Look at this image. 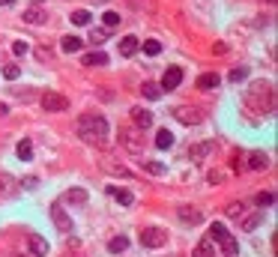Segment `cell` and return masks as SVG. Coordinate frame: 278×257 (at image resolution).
I'll return each mask as SVG.
<instances>
[{
    "instance_id": "f6af8a7d",
    "label": "cell",
    "mask_w": 278,
    "mask_h": 257,
    "mask_svg": "<svg viewBox=\"0 0 278 257\" xmlns=\"http://www.w3.org/2000/svg\"><path fill=\"white\" fill-rule=\"evenodd\" d=\"M63 257H81V254H63Z\"/></svg>"
},
{
    "instance_id": "f1b7e54d",
    "label": "cell",
    "mask_w": 278,
    "mask_h": 257,
    "mask_svg": "<svg viewBox=\"0 0 278 257\" xmlns=\"http://www.w3.org/2000/svg\"><path fill=\"white\" fill-rule=\"evenodd\" d=\"M209 150H212V144H197V147H191V150H189V159L197 162V159H201V155H207Z\"/></svg>"
},
{
    "instance_id": "b9f144b4",
    "label": "cell",
    "mask_w": 278,
    "mask_h": 257,
    "mask_svg": "<svg viewBox=\"0 0 278 257\" xmlns=\"http://www.w3.org/2000/svg\"><path fill=\"white\" fill-rule=\"evenodd\" d=\"M212 51H215V54H225L227 45H225V42H219V45H212Z\"/></svg>"
},
{
    "instance_id": "d4e9b609",
    "label": "cell",
    "mask_w": 278,
    "mask_h": 257,
    "mask_svg": "<svg viewBox=\"0 0 278 257\" xmlns=\"http://www.w3.org/2000/svg\"><path fill=\"white\" fill-rule=\"evenodd\" d=\"M18 159H24V162H30L33 159V144L24 137V141H18Z\"/></svg>"
},
{
    "instance_id": "ba28073f",
    "label": "cell",
    "mask_w": 278,
    "mask_h": 257,
    "mask_svg": "<svg viewBox=\"0 0 278 257\" xmlns=\"http://www.w3.org/2000/svg\"><path fill=\"white\" fill-rule=\"evenodd\" d=\"M51 219H54V224H57V230H63V233H69L72 230V219L66 215V209H63L60 204L51 206Z\"/></svg>"
},
{
    "instance_id": "d6986e66",
    "label": "cell",
    "mask_w": 278,
    "mask_h": 257,
    "mask_svg": "<svg viewBox=\"0 0 278 257\" xmlns=\"http://www.w3.org/2000/svg\"><path fill=\"white\" fill-rule=\"evenodd\" d=\"M81 45H84V42H81L78 36H63V42H60V48H63V51H66V54H75V51H81Z\"/></svg>"
},
{
    "instance_id": "836d02e7",
    "label": "cell",
    "mask_w": 278,
    "mask_h": 257,
    "mask_svg": "<svg viewBox=\"0 0 278 257\" xmlns=\"http://www.w3.org/2000/svg\"><path fill=\"white\" fill-rule=\"evenodd\" d=\"M272 201H275V194H272V191H263V194H257V204H261V206H269Z\"/></svg>"
},
{
    "instance_id": "4fadbf2b",
    "label": "cell",
    "mask_w": 278,
    "mask_h": 257,
    "mask_svg": "<svg viewBox=\"0 0 278 257\" xmlns=\"http://www.w3.org/2000/svg\"><path fill=\"white\" fill-rule=\"evenodd\" d=\"M102 168L108 173H114V176H126V180L132 176V171H129L126 165H120V162H111V159H102Z\"/></svg>"
},
{
    "instance_id": "9c48e42d",
    "label": "cell",
    "mask_w": 278,
    "mask_h": 257,
    "mask_svg": "<svg viewBox=\"0 0 278 257\" xmlns=\"http://www.w3.org/2000/svg\"><path fill=\"white\" fill-rule=\"evenodd\" d=\"M180 222L201 224V222H204V212H201V209H194V206H180Z\"/></svg>"
},
{
    "instance_id": "d590c367",
    "label": "cell",
    "mask_w": 278,
    "mask_h": 257,
    "mask_svg": "<svg viewBox=\"0 0 278 257\" xmlns=\"http://www.w3.org/2000/svg\"><path fill=\"white\" fill-rule=\"evenodd\" d=\"M257 224H261V215H251V219H245V222H243V227H245V230H254Z\"/></svg>"
},
{
    "instance_id": "4dcf8cb0",
    "label": "cell",
    "mask_w": 278,
    "mask_h": 257,
    "mask_svg": "<svg viewBox=\"0 0 278 257\" xmlns=\"http://www.w3.org/2000/svg\"><path fill=\"white\" fill-rule=\"evenodd\" d=\"M18 75H21V66H15V63H9V66H3V78H6V81H15Z\"/></svg>"
},
{
    "instance_id": "f546056e",
    "label": "cell",
    "mask_w": 278,
    "mask_h": 257,
    "mask_svg": "<svg viewBox=\"0 0 278 257\" xmlns=\"http://www.w3.org/2000/svg\"><path fill=\"white\" fill-rule=\"evenodd\" d=\"M144 51L150 54V57H156V54H162V42H158V39H147V42H144Z\"/></svg>"
},
{
    "instance_id": "6da1fadb",
    "label": "cell",
    "mask_w": 278,
    "mask_h": 257,
    "mask_svg": "<svg viewBox=\"0 0 278 257\" xmlns=\"http://www.w3.org/2000/svg\"><path fill=\"white\" fill-rule=\"evenodd\" d=\"M75 129H78L81 141L90 147H108V141H111V126L102 114H81Z\"/></svg>"
},
{
    "instance_id": "30bf717a",
    "label": "cell",
    "mask_w": 278,
    "mask_h": 257,
    "mask_svg": "<svg viewBox=\"0 0 278 257\" xmlns=\"http://www.w3.org/2000/svg\"><path fill=\"white\" fill-rule=\"evenodd\" d=\"M132 123H135L138 129H150V126H153V114L144 111V108H132Z\"/></svg>"
},
{
    "instance_id": "44dd1931",
    "label": "cell",
    "mask_w": 278,
    "mask_h": 257,
    "mask_svg": "<svg viewBox=\"0 0 278 257\" xmlns=\"http://www.w3.org/2000/svg\"><path fill=\"white\" fill-rule=\"evenodd\" d=\"M212 254H215V242H212V240L197 242V248H194V257H212Z\"/></svg>"
},
{
    "instance_id": "e575fe53",
    "label": "cell",
    "mask_w": 278,
    "mask_h": 257,
    "mask_svg": "<svg viewBox=\"0 0 278 257\" xmlns=\"http://www.w3.org/2000/svg\"><path fill=\"white\" fill-rule=\"evenodd\" d=\"M12 191V180L9 176H0V194H9Z\"/></svg>"
},
{
    "instance_id": "7dc6e473",
    "label": "cell",
    "mask_w": 278,
    "mask_h": 257,
    "mask_svg": "<svg viewBox=\"0 0 278 257\" xmlns=\"http://www.w3.org/2000/svg\"><path fill=\"white\" fill-rule=\"evenodd\" d=\"M269 3H272V0H269Z\"/></svg>"
},
{
    "instance_id": "74e56055",
    "label": "cell",
    "mask_w": 278,
    "mask_h": 257,
    "mask_svg": "<svg viewBox=\"0 0 278 257\" xmlns=\"http://www.w3.org/2000/svg\"><path fill=\"white\" fill-rule=\"evenodd\" d=\"M105 39H108V30H96V33H93V42H96V45H102Z\"/></svg>"
},
{
    "instance_id": "7a4b0ae2",
    "label": "cell",
    "mask_w": 278,
    "mask_h": 257,
    "mask_svg": "<svg viewBox=\"0 0 278 257\" xmlns=\"http://www.w3.org/2000/svg\"><path fill=\"white\" fill-rule=\"evenodd\" d=\"M245 108L248 111H254V114H272V108H275V90L272 84H266V81H254V84L245 90Z\"/></svg>"
},
{
    "instance_id": "ffe728a7",
    "label": "cell",
    "mask_w": 278,
    "mask_h": 257,
    "mask_svg": "<svg viewBox=\"0 0 278 257\" xmlns=\"http://www.w3.org/2000/svg\"><path fill=\"white\" fill-rule=\"evenodd\" d=\"M219 245H222V251H225L227 257H233V254H236V251H240V245H236V240H233L230 233H225V236L219 240Z\"/></svg>"
},
{
    "instance_id": "e0dca14e",
    "label": "cell",
    "mask_w": 278,
    "mask_h": 257,
    "mask_svg": "<svg viewBox=\"0 0 278 257\" xmlns=\"http://www.w3.org/2000/svg\"><path fill=\"white\" fill-rule=\"evenodd\" d=\"M24 21L27 24H45V12L39 6H30V9H24Z\"/></svg>"
},
{
    "instance_id": "d6a6232c",
    "label": "cell",
    "mask_w": 278,
    "mask_h": 257,
    "mask_svg": "<svg viewBox=\"0 0 278 257\" xmlns=\"http://www.w3.org/2000/svg\"><path fill=\"white\" fill-rule=\"evenodd\" d=\"M144 171L147 173H165V165H162V162H144Z\"/></svg>"
},
{
    "instance_id": "7402d4cb",
    "label": "cell",
    "mask_w": 278,
    "mask_h": 257,
    "mask_svg": "<svg viewBox=\"0 0 278 257\" xmlns=\"http://www.w3.org/2000/svg\"><path fill=\"white\" fill-rule=\"evenodd\" d=\"M156 147L158 150H171V147H174V135H171L168 129H162V132L156 135Z\"/></svg>"
},
{
    "instance_id": "9a60e30c",
    "label": "cell",
    "mask_w": 278,
    "mask_h": 257,
    "mask_svg": "<svg viewBox=\"0 0 278 257\" xmlns=\"http://www.w3.org/2000/svg\"><path fill=\"white\" fill-rule=\"evenodd\" d=\"M251 171H263L266 165H269V159H266V153H248V162H245Z\"/></svg>"
},
{
    "instance_id": "8fae6325",
    "label": "cell",
    "mask_w": 278,
    "mask_h": 257,
    "mask_svg": "<svg viewBox=\"0 0 278 257\" xmlns=\"http://www.w3.org/2000/svg\"><path fill=\"white\" fill-rule=\"evenodd\" d=\"M108 194H111L114 201H120L123 206H132V204H135V194H132L129 189H117V186H108Z\"/></svg>"
},
{
    "instance_id": "83f0119b",
    "label": "cell",
    "mask_w": 278,
    "mask_h": 257,
    "mask_svg": "<svg viewBox=\"0 0 278 257\" xmlns=\"http://www.w3.org/2000/svg\"><path fill=\"white\" fill-rule=\"evenodd\" d=\"M72 24H78V27H84V24H90V12L87 9H75V12H72Z\"/></svg>"
},
{
    "instance_id": "484cf974",
    "label": "cell",
    "mask_w": 278,
    "mask_h": 257,
    "mask_svg": "<svg viewBox=\"0 0 278 257\" xmlns=\"http://www.w3.org/2000/svg\"><path fill=\"white\" fill-rule=\"evenodd\" d=\"M66 201H69V204H87V191L84 189H69L66 191Z\"/></svg>"
},
{
    "instance_id": "603a6c76",
    "label": "cell",
    "mask_w": 278,
    "mask_h": 257,
    "mask_svg": "<svg viewBox=\"0 0 278 257\" xmlns=\"http://www.w3.org/2000/svg\"><path fill=\"white\" fill-rule=\"evenodd\" d=\"M126 248H129V240H126V236L108 240V251H111V254H120V251H126Z\"/></svg>"
},
{
    "instance_id": "7c38bea8",
    "label": "cell",
    "mask_w": 278,
    "mask_h": 257,
    "mask_svg": "<svg viewBox=\"0 0 278 257\" xmlns=\"http://www.w3.org/2000/svg\"><path fill=\"white\" fill-rule=\"evenodd\" d=\"M27 245H30V254H33V257L48 254V242L42 240V236H36V233H30V236H27Z\"/></svg>"
},
{
    "instance_id": "5bb4252c",
    "label": "cell",
    "mask_w": 278,
    "mask_h": 257,
    "mask_svg": "<svg viewBox=\"0 0 278 257\" xmlns=\"http://www.w3.org/2000/svg\"><path fill=\"white\" fill-rule=\"evenodd\" d=\"M138 48H141L138 36H123V39H120V54H123V57H132Z\"/></svg>"
},
{
    "instance_id": "ab89813d",
    "label": "cell",
    "mask_w": 278,
    "mask_h": 257,
    "mask_svg": "<svg viewBox=\"0 0 278 257\" xmlns=\"http://www.w3.org/2000/svg\"><path fill=\"white\" fill-rule=\"evenodd\" d=\"M245 78V69H233V72H230V81H243Z\"/></svg>"
},
{
    "instance_id": "8992f818",
    "label": "cell",
    "mask_w": 278,
    "mask_h": 257,
    "mask_svg": "<svg viewBox=\"0 0 278 257\" xmlns=\"http://www.w3.org/2000/svg\"><path fill=\"white\" fill-rule=\"evenodd\" d=\"M174 117L183 126H197V123L204 120V114L197 111V108H189V105H183V108H174Z\"/></svg>"
},
{
    "instance_id": "5b68a950",
    "label": "cell",
    "mask_w": 278,
    "mask_h": 257,
    "mask_svg": "<svg viewBox=\"0 0 278 257\" xmlns=\"http://www.w3.org/2000/svg\"><path fill=\"white\" fill-rule=\"evenodd\" d=\"M42 108L51 111V114H60V111H69V99L60 96V93H54V90H48V93H42Z\"/></svg>"
},
{
    "instance_id": "ee69618b",
    "label": "cell",
    "mask_w": 278,
    "mask_h": 257,
    "mask_svg": "<svg viewBox=\"0 0 278 257\" xmlns=\"http://www.w3.org/2000/svg\"><path fill=\"white\" fill-rule=\"evenodd\" d=\"M12 3H15V0H0V6H12Z\"/></svg>"
},
{
    "instance_id": "1f68e13d",
    "label": "cell",
    "mask_w": 278,
    "mask_h": 257,
    "mask_svg": "<svg viewBox=\"0 0 278 257\" xmlns=\"http://www.w3.org/2000/svg\"><path fill=\"white\" fill-rule=\"evenodd\" d=\"M120 21H123L120 12H114V9H111V12H105V27H117Z\"/></svg>"
},
{
    "instance_id": "bcb514c9",
    "label": "cell",
    "mask_w": 278,
    "mask_h": 257,
    "mask_svg": "<svg viewBox=\"0 0 278 257\" xmlns=\"http://www.w3.org/2000/svg\"><path fill=\"white\" fill-rule=\"evenodd\" d=\"M15 257H27V254H15Z\"/></svg>"
},
{
    "instance_id": "4316f807",
    "label": "cell",
    "mask_w": 278,
    "mask_h": 257,
    "mask_svg": "<svg viewBox=\"0 0 278 257\" xmlns=\"http://www.w3.org/2000/svg\"><path fill=\"white\" fill-rule=\"evenodd\" d=\"M245 212H248V204H243V201H240V204H230V206H227V215H230V219H243Z\"/></svg>"
},
{
    "instance_id": "8d00e7d4",
    "label": "cell",
    "mask_w": 278,
    "mask_h": 257,
    "mask_svg": "<svg viewBox=\"0 0 278 257\" xmlns=\"http://www.w3.org/2000/svg\"><path fill=\"white\" fill-rule=\"evenodd\" d=\"M222 180H225V173H222V171H212V173H209V186H219Z\"/></svg>"
},
{
    "instance_id": "f35d334b",
    "label": "cell",
    "mask_w": 278,
    "mask_h": 257,
    "mask_svg": "<svg viewBox=\"0 0 278 257\" xmlns=\"http://www.w3.org/2000/svg\"><path fill=\"white\" fill-rule=\"evenodd\" d=\"M12 54H18V57L27 54V45H24V42H12Z\"/></svg>"
},
{
    "instance_id": "60d3db41",
    "label": "cell",
    "mask_w": 278,
    "mask_h": 257,
    "mask_svg": "<svg viewBox=\"0 0 278 257\" xmlns=\"http://www.w3.org/2000/svg\"><path fill=\"white\" fill-rule=\"evenodd\" d=\"M36 183H39L36 176H27V180H24V186H27V189H36Z\"/></svg>"
},
{
    "instance_id": "7bdbcfd3",
    "label": "cell",
    "mask_w": 278,
    "mask_h": 257,
    "mask_svg": "<svg viewBox=\"0 0 278 257\" xmlns=\"http://www.w3.org/2000/svg\"><path fill=\"white\" fill-rule=\"evenodd\" d=\"M6 114H9V108H6V105L0 102V117H6Z\"/></svg>"
},
{
    "instance_id": "52a82bcc",
    "label": "cell",
    "mask_w": 278,
    "mask_h": 257,
    "mask_svg": "<svg viewBox=\"0 0 278 257\" xmlns=\"http://www.w3.org/2000/svg\"><path fill=\"white\" fill-rule=\"evenodd\" d=\"M180 84H183V69L180 66L165 69V75H162V90H176Z\"/></svg>"
},
{
    "instance_id": "277c9868",
    "label": "cell",
    "mask_w": 278,
    "mask_h": 257,
    "mask_svg": "<svg viewBox=\"0 0 278 257\" xmlns=\"http://www.w3.org/2000/svg\"><path fill=\"white\" fill-rule=\"evenodd\" d=\"M165 242H168V230H162V227L141 230V245H144V248H162Z\"/></svg>"
},
{
    "instance_id": "ac0fdd59",
    "label": "cell",
    "mask_w": 278,
    "mask_h": 257,
    "mask_svg": "<svg viewBox=\"0 0 278 257\" xmlns=\"http://www.w3.org/2000/svg\"><path fill=\"white\" fill-rule=\"evenodd\" d=\"M219 81H222V78H219L215 72H204V75L197 78V87H201V90H212V87H219Z\"/></svg>"
},
{
    "instance_id": "2e32d148",
    "label": "cell",
    "mask_w": 278,
    "mask_h": 257,
    "mask_svg": "<svg viewBox=\"0 0 278 257\" xmlns=\"http://www.w3.org/2000/svg\"><path fill=\"white\" fill-rule=\"evenodd\" d=\"M141 93H144V96H147L150 102H156V99H162V93H165V90H162L158 84H153V81H144V87H141Z\"/></svg>"
},
{
    "instance_id": "cb8c5ba5",
    "label": "cell",
    "mask_w": 278,
    "mask_h": 257,
    "mask_svg": "<svg viewBox=\"0 0 278 257\" xmlns=\"http://www.w3.org/2000/svg\"><path fill=\"white\" fill-rule=\"evenodd\" d=\"M108 63V57H105L102 51H90L84 54V66H105Z\"/></svg>"
},
{
    "instance_id": "3957f363",
    "label": "cell",
    "mask_w": 278,
    "mask_h": 257,
    "mask_svg": "<svg viewBox=\"0 0 278 257\" xmlns=\"http://www.w3.org/2000/svg\"><path fill=\"white\" fill-rule=\"evenodd\" d=\"M144 129H120V144L129 150V153H135V155H141L144 153V135H141Z\"/></svg>"
}]
</instances>
